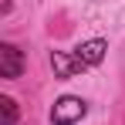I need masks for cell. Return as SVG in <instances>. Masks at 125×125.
Masks as SVG:
<instances>
[{
    "instance_id": "obj_1",
    "label": "cell",
    "mask_w": 125,
    "mask_h": 125,
    "mask_svg": "<svg viewBox=\"0 0 125 125\" xmlns=\"http://www.w3.org/2000/svg\"><path fill=\"white\" fill-rule=\"evenodd\" d=\"M84 115H88V102L84 98H74V95L58 98L54 108H51V122L54 125H74V122H81Z\"/></svg>"
},
{
    "instance_id": "obj_2",
    "label": "cell",
    "mask_w": 125,
    "mask_h": 125,
    "mask_svg": "<svg viewBox=\"0 0 125 125\" xmlns=\"http://www.w3.org/2000/svg\"><path fill=\"white\" fill-rule=\"evenodd\" d=\"M102 58H105V41H88V44H81V47H74V54H71V61H74L78 71L98 64Z\"/></svg>"
},
{
    "instance_id": "obj_3",
    "label": "cell",
    "mask_w": 125,
    "mask_h": 125,
    "mask_svg": "<svg viewBox=\"0 0 125 125\" xmlns=\"http://www.w3.org/2000/svg\"><path fill=\"white\" fill-rule=\"evenodd\" d=\"M24 71V54L14 44H0V78H21Z\"/></svg>"
},
{
    "instance_id": "obj_4",
    "label": "cell",
    "mask_w": 125,
    "mask_h": 125,
    "mask_svg": "<svg viewBox=\"0 0 125 125\" xmlns=\"http://www.w3.org/2000/svg\"><path fill=\"white\" fill-rule=\"evenodd\" d=\"M17 122V102L14 98H0V125H14Z\"/></svg>"
}]
</instances>
